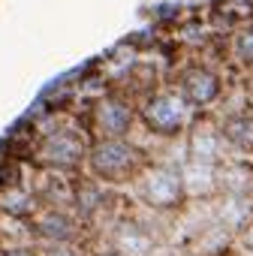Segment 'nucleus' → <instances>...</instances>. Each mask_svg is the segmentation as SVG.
I'll return each mask as SVG.
<instances>
[{
	"instance_id": "9b49d317",
	"label": "nucleus",
	"mask_w": 253,
	"mask_h": 256,
	"mask_svg": "<svg viewBox=\"0 0 253 256\" xmlns=\"http://www.w3.org/2000/svg\"><path fill=\"white\" fill-rule=\"evenodd\" d=\"M36 232H40L46 241H52V244H70L78 229H76V223H72L64 211H46V214L36 220Z\"/></svg>"
},
{
	"instance_id": "39448f33",
	"label": "nucleus",
	"mask_w": 253,
	"mask_h": 256,
	"mask_svg": "<svg viewBox=\"0 0 253 256\" xmlns=\"http://www.w3.org/2000/svg\"><path fill=\"white\" fill-rule=\"evenodd\" d=\"M160 244V238L151 232L148 223H142L139 217H126L114 226L112 232V247L120 256H151L154 247Z\"/></svg>"
},
{
	"instance_id": "20e7f679",
	"label": "nucleus",
	"mask_w": 253,
	"mask_h": 256,
	"mask_svg": "<svg viewBox=\"0 0 253 256\" xmlns=\"http://www.w3.org/2000/svg\"><path fill=\"white\" fill-rule=\"evenodd\" d=\"M187 160H199V163H208V166L226 163V139L220 133V126H214L211 120H196L190 126Z\"/></svg>"
},
{
	"instance_id": "ddd939ff",
	"label": "nucleus",
	"mask_w": 253,
	"mask_h": 256,
	"mask_svg": "<svg viewBox=\"0 0 253 256\" xmlns=\"http://www.w3.org/2000/svg\"><path fill=\"white\" fill-rule=\"evenodd\" d=\"M238 58L244 64H253V28L241 34V40H238Z\"/></svg>"
},
{
	"instance_id": "dca6fc26",
	"label": "nucleus",
	"mask_w": 253,
	"mask_h": 256,
	"mask_svg": "<svg viewBox=\"0 0 253 256\" xmlns=\"http://www.w3.org/2000/svg\"><path fill=\"white\" fill-rule=\"evenodd\" d=\"M4 256H30V253H24V250H10V253H4Z\"/></svg>"
},
{
	"instance_id": "a211bd4d",
	"label": "nucleus",
	"mask_w": 253,
	"mask_h": 256,
	"mask_svg": "<svg viewBox=\"0 0 253 256\" xmlns=\"http://www.w3.org/2000/svg\"><path fill=\"white\" fill-rule=\"evenodd\" d=\"M238 256H253V250H241V253H238Z\"/></svg>"
},
{
	"instance_id": "423d86ee",
	"label": "nucleus",
	"mask_w": 253,
	"mask_h": 256,
	"mask_svg": "<svg viewBox=\"0 0 253 256\" xmlns=\"http://www.w3.org/2000/svg\"><path fill=\"white\" fill-rule=\"evenodd\" d=\"M84 157H88V145L76 133H54L40 148V160L52 169H76L78 163H84Z\"/></svg>"
},
{
	"instance_id": "f257e3e1",
	"label": "nucleus",
	"mask_w": 253,
	"mask_h": 256,
	"mask_svg": "<svg viewBox=\"0 0 253 256\" xmlns=\"http://www.w3.org/2000/svg\"><path fill=\"white\" fill-rule=\"evenodd\" d=\"M88 169L100 184H126L145 166L142 151L126 139H100L88 148Z\"/></svg>"
},
{
	"instance_id": "0eeeda50",
	"label": "nucleus",
	"mask_w": 253,
	"mask_h": 256,
	"mask_svg": "<svg viewBox=\"0 0 253 256\" xmlns=\"http://www.w3.org/2000/svg\"><path fill=\"white\" fill-rule=\"evenodd\" d=\"M178 178L184 187V199H211L217 196V166L199 163V160H184L178 166Z\"/></svg>"
},
{
	"instance_id": "f3484780",
	"label": "nucleus",
	"mask_w": 253,
	"mask_h": 256,
	"mask_svg": "<svg viewBox=\"0 0 253 256\" xmlns=\"http://www.w3.org/2000/svg\"><path fill=\"white\" fill-rule=\"evenodd\" d=\"M96 256H120V253H114V250H108V253H96Z\"/></svg>"
},
{
	"instance_id": "4468645a",
	"label": "nucleus",
	"mask_w": 253,
	"mask_h": 256,
	"mask_svg": "<svg viewBox=\"0 0 253 256\" xmlns=\"http://www.w3.org/2000/svg\"><path fill=\"white\" fill-rule=\"evenodd\" d=\"M235 241L241 244V250H253V217H250L238 232H235Z\"/></svg>"
},
{
	"instance_id": "6e6552de",
	"label": "nucleus",
	"mask_w": 253,
	"mask_h": 256,
	"mask_svg": "<svg viewBox=\"0 0 253 256\" xmlns=\"http://www.w3.org/2000/svg\"><path fill=\"white\" fill-rule=\"evenodd\" d=\"M94 126L102 139H126L133 126V108L120 100H102L94 112Z\"/></svg>"
},
{
	"instance_id": "7ed1b4c3",
	"label": "nucleus",
	"mask_w": 253,
	"mask_h": 256,
	"mask_svg": "<svg viewBox=\"0 0 253 256\" xmlns=\"http://www.w3.org/2000/svg\"><path fill=\"white\" fill-rule=\"evenodd\" d=\"M142 120L154 136H178L190 124V102L175 90H163L145 102Z\"/></svg>"
},
{
	"instance_id": "2eb2a0df",
	"label": "nucleus",
	"mask_w": 253,
	"mask_h": 256,
	"mask_svg": "<svg viewBox=\"0 0 253 256\" xmlns=\"http://www.w3.org/2000/svg\"><path fill=\"white\" fill-rule=\"evenodd\" d=\"M46 256H78V253H76L72 247H66V244H58V247H54V250H48Z\"/></svg>"
},
{
	"instance_id": "f03ea898",
	"label": "nucleus",
	"mask_w": 253,
	"mask_h": 256,
	"mask_svg": "<svg viewBox=\"0 0 253 256\" xmlns=\"http://www.w3.org/2000/svg\"><path fill=\"white\" fill-rule=\"evenodd\" d=\"M133 193L148 211H157V214L178 211L187 202L181 178H178V166H169V163L142 166L133 178Z\"/></svg>"
},
{
	"instance_id": "6ab92c4d",
	"label": "nucleus",
	"mask_w": 253,
	"mask_h": 256,
	"mask_svg": "<svg viewBox=\"0 0 253 256\" xmlns=\"http://www.w3.org/2000/svg\"><path fill=\"white\" fill-rule=\"evenodd\" d=\"M217 256H226V253H217Z\"/></svg>"
},
{
	"instance_id": "9d476101",
	"label": "nucleus",
	"mask_w": 253,
	"mask_h": 256,
	"mask_svg": "<svg viewBox=\"0 0 253 256\" xmlns=\"http://www.w3.org/2000/svg\"><path fill=\"white\" fill-rule=\"evenodd\" d=\"M217 193L250 199V193H253V166H247V163H220L217 166Z\"/></svg>"
},
{
	"instance_id": "1a4fd4ad",
	"label": "nucleus",
	"mask_w": 253,
	"mask_h": 256,
	"mask_svg": "<svg viewBox=\"0 0 253 256\" xmlns=\"http://www.w3.org/2000/svg\"><path fill=\"white\" fill-rule=\"evenodd\" d=\"M181 96L187 102H196V106H208L220 96V78L211 72V70H187L184 78H181Z\"/></svg>"
},
{
	"instance_id": "f8f14e48",
	"label": "nucleus",
	"mask_w": 253,
	"mask_h": 256,
	"mask_svg": "<svg viewBox=\"0 0 253 256\" xmlns=\"http://www.w3.org/2000/svg\"><path fill=\"white\" fill-rule=\"evenodd\" d=\"M220 133L226 139V145H235L241 151H253V114H235L229 118Z\"/></svg>"
}]
</instances>
